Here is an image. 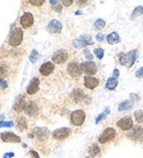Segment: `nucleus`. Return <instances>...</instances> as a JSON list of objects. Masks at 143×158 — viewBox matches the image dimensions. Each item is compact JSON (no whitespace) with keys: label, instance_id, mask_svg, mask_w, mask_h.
Listing matches in <instances>:
<instances>
[{"label":"nucleus","instance_id":"nucleus-15","mask_svg":"<svg viewBox=\"0 0 143 158\" xmlns=\"http://www.w3.org/2000/svg\"><path fill=\"white\" fill-rule=\"evenodd\" d=\"M34 135L41 141H45L50 136V131L46 127H35L33 131Z\"/></svg>","mask_w":143,"mask_h":158},{"label":"nucleus","instance_id":"nucleus-13","mask_svg":"<svg viewBox=\"0 0 143 158\" xmlns=\"http://www.w3.org/2000/svg\"><path fill=\"white\" fill-rule=\"evenodd\" d=\"M117 125L118 127H120L121 130H123V131H129L130 128H132L133 126V121H132L131 117H126L123 119H121L117 122Z\"/></svg>","mask_w":143,"mask_h":158},{"label":"nucleus","instance_id":"nucleus-40","mask_svg":"<svg viewBox=\"0 0 143 158\" xmlns=\"http://www.w3.org/2000/svg\"><path fill=\"white\" fill-rule=\"evenodd\" d=\"M30 155L32 156V158H40V156L35 150H30Z\"/></svg>","mask_w":143,"mask_h":158},{"label":"nucleus","instance_id":"nucleus-43","mask_svg":"<svg viewBox=\"0 0 143 158\" xmlns=\"http://www.w3.org/2000/svg\"><path fill=\"white\" fill-rule=\"evenodd\" d=\"M14 156L13 153H6L5 155H3V158H12Z\"/></svg>","mask_w":143,"mask_h":158},{"label":"nucleus","instance_id":"nucleus-6","mask_svg":"<svg viewBox=\"0 0 143 158\" xmlns=\"http://www.w3.org/2000/svg\"><path fill=\"white\" fill-rule=\"evenodd\" d=\"M128 137L131 138L132 141H134V142L142 141V138H143V127L142 126H139V125L132 126L131 131L128 133Z\"/></svg>","mask_w":143,"mask_h":158},{"label":"nucleus","instance_id":"nucleus-30","mask_svg":"<svg viewBox=\"0 0 143 158\" xmlns=\"http://www.w3.org/2000/svg\"><path fill=\"white\" fill-rule=\"evenodd\" d=\"M95 29H98V30H100V29H102V27H105V25H106V22H105V20L102 19H97L96 21H95Z\"/></svg>","mask_w":143,"mask_h":158},{"label":"nucleus","instance_id":"nucleus-29","mask_svg":"<svg viewBox=\"0 0 143 158\" xmlns=\"http://www.w3.org/2000/svg\"><path fill=\"white\" fill-rule=\"evenodd\" d=\"M109 108H106V109H105V112H102L101 114H99L98 117H96V124H98L99 122H100V121L101 120H104L105 117H107V114H109Z\"/></svg>","mask_w":143,"mask_h":158},{"label":"nucleus","instance_id":"nucleus-4","mask_svg":"<svg viewBox=\"0 0 143 158\" xmlns=\"http://www.w3.org/2000/svg\"><path fill=\"white\" fill-rule=\"evenodd\" d=\"M116 134H117V132H116L115 128L107 127L101 133V135L99 136L98 142L100 143V144H106V143L110 142V141H112V139L115 138V137H116Z\"/></svg>","mask_w":143,"mask_h":158},{"label":"nucleus","instance_id":"nucleus-39","mask_svg":"<svg viewBox=\"0 0 143 158\" xmlns=\"http://www.w3.org/2000/svg\"><path fill=\"white\" fill-rule=\"evenodd\" d=\"M62 5H65V7H69V5H73V1L72 0H64L63 2H62Z\"/></svg>","mask_w":143,"mask_h":158},{"label":"nucleus","instance_id":"nucleus-26","mask_svg":"<svg viewBox=\"0 0 143 158\" xmlns=\"http://www.w3.org/2000/svg\"><path fill=\"white\" fill-rule=\"evenodd\" d=\"M141 14H143V7H142V5H138V7H135V8H134L133 12H132L131 20H134L137 16H141Z\"/></svg>","mask_w":143,"mask_h":158},{"label":"nucleus","instance_id":"nucleus-37","mask_svg":"<svg viewBox=\"0 0 143 158\" xmlns=\"http://www.w3.org/2000/svg\"><path fill=\"white\" fill-rule=\"evenodd\" d=\"M135 76L139 77V78H143V67L138 69L137 73H135Z\"/></svg>","mask_w":143,"mask_h":158},{"label":"nucleus","instance_id":"nucleus-11","mask_svg":"<svg viewBox=\"0 0 143 158\" xmlns=\"http://www.w3.org/2000/svg\"><path fill=\"white\" fill-rule=\"evenodd\" d=\"M0 137L6 143H21V138L11 132H3V133H1Z\"/></svg>","mask_w":143,"mask_h":158},{"label":"nucleus","instance_id":"nucleus-21","mask_svg":"<svg viewBox=\"0 0 143 158\" xmlns=\"http://www.w3.org/2000/svg\"><path fill=\"white\" fill-rule=\"evenodd\" d=\"M71 97L73 98V100L75 101V102H80L82 100H84V98H85V93H84V91H82V89H74L73 91H72L71 93Z\"/></svg>","mask_w":143,"mask_h":158},{"label":"nucleus","instance_id":"nucleus-1","mask_svg":"<svg viewBox=\"0 0 143 158\" xmlns=\"http://www.w3.org/2000/svg\"><path fill=\"white\" fill-rule=\"evenodd\" d=\"M137 57H138V51L137 49H132V51H130L128 53H121L119 55V62H120L121 65L130 68L135 63Z\"/></svg>","mask_w":143,"mask_h":158},{"label":"nucleus","instance_id":"nucleus-17","mask_svg":"<svg viewBox=\"0 0 143 158\" xmlns=\"http://www.w3.org/2000/svg\"><path fill=\"white\" fill-rule=\"evenodd\" d=\"M38 86H40V80H38V78H33L27 88L28 95H35L38 90Z\"/></svg>","mask_w":143,"mask_h":158},{"label":"nucleus","instance_id":"nucleus-3","mask_svg":"<svg viewBox=\"0 0 143 158\" xmlns=\"http://www.w3.org/2000/svg\"><path fill=\"white\" fill-rule=\"evenodd\" d=\"M23 40V32L20 27H16L13 32L11 33L10 38H9V45L11 46H18L20 45Z\"/></svg>","mask_w":143,"mask_h":158},{"label":"nucleus","instance_id":"nucleus-20","mask_svg":"<svg viewBox=\"0 0 143 158\" xmlns=\"http://www.w3.org/2000/svg\"><path fill=\"white\" fill-rule=\"evenodd\" d=\"M25 101H24V98H23V95H20L18 97L13 104V110L16 112H21L24 110V106H25Z\"/></svg>","mask_w":143,"mask_h":158},{"label":"nucleus","instance_id":"nucleus-9","mask_svg":"<svg viewBox=\"0 0 143 158\" xmlns=\"http://www.w3.org/2000/svg\"><path fill=\"white\" fill-rule=\"evenodd\" d=\"M67 59H68V54H67V52L64 51V49H60L57 52H55L54 55L52 56L53 63H56V64H63L65 63Z\"/></svg>","mask_w":143,"mask_h":158},{"label":"nucleus","instance_id":"nucleus-34","mask_svg":"<svg viewBox=\"0 0 143 158\" xmlns=\"http://www.w3.org/2000/svg\"><path fill=\"white\" fill-rule=\"evenodd\" d=\"M8 87V84H7V80H5L3 78H0V89H6Z\"/></svg>","mask_w":143,"mask_h":158},{"label":"nucleus","instance_id":"nucleus-41","mask_svg":"<svg viewBox=\"0 0 143 158\" xmlns=\"http://www.w3.org/2000/svg\"><path fill=\"white\" fill-rule=\"evenodd\" d=\"M96 40L98 42H101L102 40H104V34H101V33H98L96 35Z\"/></svg>","mask_w":143,"mask_h":158},{"label":"nucleus","instance_id":"nucleus-42","mask_svg":"<svg viewBox=\"0 0 143 158\" xmlns=\"http://www.w3.org/2000/svg\"><path fill=\"white\" fill-rule=\"evenodd\" d=\"M6 74V68L3 66H0V78H2V76Z\"/></svg>","mask_w":143,"mask_h":158},{"label":"nucleus","instance_id":"nucleus-35","mask_svg":"<svg viewBox=\"0 0 143 158\" xmlns=\"http://www.w3.org/2000/svg\"><path fill=\"white\" fill-rule=\"evenodd\" d=\"M29 2L31 3V5H43V2L44 1H42V0H32V1H29Z\"/></svg>","mask_w":143,"mask_h":158},{"label":"nucleus","instance_id":"nucleus-5","mask_svg":"<svg viewBox=\"0 0 143 158\" xmlns=\"http://www.w3.org/2000/svg\"><path fill=\"white\" fill-rule=\"evenodd\" d=\"M94 43L93 38L90 35H80L78 38H76L74 42H73V45L76 48H82V47H86L87 45H91Z\"/></svg>","mask_w":143,"mask_h":158},{"label":"nucleus","instance_id":"nucleus-24","mask_svg":"<svg viewBox=\"0 0 143 158\" xmlns=\"http://www.w3.org/2000/svg\"><path fill=\"white\" fill-rule=\"evenodd\" d=\"M117 86H118V80L113 78V77H110L107 80V82H106V88L108 90H113Z\"/></svg>","mask_w":143,"mask_h":158},{"label":"nucleus","instance_id":"nucleus-10","mask_svg":"<svg viewBox=\"0 0 143 158\" xmlns=\"http://www.w3.org/2000/svg\"><path fill=\"white\" fill-rule=\"evenodd\" d=\"M33 22H34V18H33V14L30 12H24L20 19V23H21L22 27H24V29H29L30 27H32Z\"/></svg>","mask_w":143,"mask_h":158},{"label":"nucleus","instance_id":"nucleus-12","mask_svg":"<svg viewBox=\"0 0 143 158\" xmlns=\"http://www.w3.org/2000/svg\"><path fill=\"white\" fill-rule=\"evenodd\" d=\"M67 71L72 77H79L82 75V68L80 65L76 62H72L69 65L67 66Z\"/></svg>","mask_w":143,"mask_h":158},{"label":"nucleus","instance_id":"nucleus-33","mask_svg":"<svg viewBox=\"0 0 143 158\" xmlns=\"http://www.w3.org/2000/svg\"><path fill=\"white\" fill-rule=\"evenodd\" d=\"M13 126V122L11 121H1L0 122V127H12Z\"/></svg>","mask_w":143,"mask_h":158},{"label":"nucleus","instance_id":"nucleus-23","mask_svg":"<svg viewBox=\"0 0 143 158\" xmlns=\"http://www.w3.org/2000/svg\"><path fill=\"white\" fill-rule=\"evenodd\" d=\"M107 41L109 44H112L113 45V44H117L120 42V36H119V34L117 32H112L107 36Z\"/></svg>","mask_w":143,"mask_h":158},{"label":"nucleus","instance_id":"nucleus-22","mask_svg":"<svg viewBox=\"0 0 143 158\" xmlns=\"http://www.w3.org/2000/svg\"><path fill=\"white\" fill-rule=\"evenodd\" d=\"M132 106H133V102H132V101L126 100L119 104L118 110L119 111H129V110L132 109Z\"/></svg>","mask_w":143,"mask_h":158},{"label":"nucleus","instance_id":"nucleus-14","mask_svg":"<svg viewBox=\"0 0 143 158\" xmlns=\"http://www.w3.org/2000/svg\"><path fill=\"white\" fill-rule=\"evenodd\" d=\"M54 68L55 66L53 62H46L40 67V73H41L42 76H49L54 71Z\"/></svg>","mask_w":143,"mask_h":158},{"label":"nucleus","instance_id":"nucleus-28","mask_svg":"<svg viewBox=\"0 0 143 158\" xmlns=\"http://www.w3.org/2000/svg\"><path fill=\"white\" fill-rule=\"evenodd\" d=\"M38 58H40V54L36 52L35 49H33L32 53L30 54V57H29L30 62H31V63H36V60H38Z\"/></svg>","mask_w":143,"mask_h":158},{"label":"nucleus","instance_id":"nucleus-25","mask_svg":"<svg viewBox=\"0 0 143 158\" xmlns=\"http://www.w3.org/2000/svg\"><path fill=\"white\" fill-rule=\"evenodd\" d=\"M16 127H18V130H20V131H23V130H25V128L28 127L27 120H25L23 117H21L18 119V122H16Z\"/></svg>","mask_w":143,"mask_h":158},{"label":"nucleus","instance_id":"nucleus-31","mask_svg":"<svg viewBox=\"0 0 143 158\" xmlns=\"http://www.w3.org/2000/svg\"><path fill=\"white\" fill-rule=\"evenodd\" d=\"M134 117L138 123H143V112L141 110L134 112Z\"/></svg>","mask_w":143,"mask_h":158},{"label":"nucleus","instance_id":"nucleus-19","mask_svg":"<svg viewBox=\"0 0 143 158\" xmlns=\"http://www.w3.org/2000/svg\"><path fill=\"white\" fill-rule=\"evenodd\" d=\"M24 112L28 115H36L38 112V109L34 102H28L24 106Z\"/></svg>","mask_w":143,"mask_h":158},{"label":"nucleus","instance_id":"nucleus-8","mask_svg":"<svg viewBox=\"0 0 143 158\" xmlns=\"http://www.w3.org/2000/svg\"><path fill=\"white\" fill-rule=\"evenodd\" d=\"M71 128L68 127H61L57 128V130H55L54 132L52 133L53 137L55 139H57V141H63V139L67 138V137L71 135Z\"/></svg>","mask_w":143,"mask_h":158},{"label":"nucleus","instance_id":"nucleus-16","mask_svg":"<svg viewBox=\"0 0 143 158\" xmlns=\"http://www.w3.org/2000/svg\"><path fill=\"white\" fill-rule=\"evenodd\" d=\"M62 23L57 20H52L47 24V31L50 33H60L62 31Z\"/></svg>","mask_w":143,"mask_h":158},{"label":"nucleus","instance_id":"nucleus-38","mask_svg":"<svg viewBox=\"0 0 143 158\" xmlns=\"http://www.w3.org/2000/svg\"><path fill=\"white\" fill-rule=\"evenodd\" d=\"M53 9H54L56 12H61V11H62V5H58V3H56V5H53Z\"/></svg>","mask_w":143,"mask_h":158},{"label":"nucleus","instance_id":"nucleus-44","mask_svg":"<svg viewBox=\"0 0 143 158\" xmlns=\"http://www.w3.org/2000/svg\"><path fill=\"white\" fill-rule=\"evenodd\" d=\"M118 76H119V70L118 69H115V70H113V78H118Z\"/></svg>","mask_w":143,"mask_h":158},{"label":"nucleus","instance_id":"nucleus-7","mask_svg":"<svg viewBox=\"0 0 143 158\" xmlns=\"http://www.w3.org/2000/svg\"><path fill=\"white\" fill-rule=\"evenodd\" d=\"M80 68H82V73H85L88 76L95 75L97 73V66L94 62H85V63L80 64Z\"/></svg>","mask_w":143,"mask_h":158},{"label":"nucleus","instance_id":"nucleus-36","mask_svg":"<svg viewBox=\"0 0 143 158\" xmlns=\"http://www.w3.org/2000/svg\"><path fill=\"white\" fill-rule=\"evenodd\" d=\"M84 54H85L86 58H87L89 62H91V59H93V55L90 54V52L88 51V49H85V52H84Z\"/></svg>","mask_w":143,"mask_h":158},{"label":"nucleus","instance_id":"nucleus-2","mask_svg":"<svg viewBox=\"0 0 143 158\" xmlns=\"http://www.w3.org/2000/svg\"><path fill=\"white\" fill-rule=\"evenodd\" d=\"M86 119L85 112L82 110H76V111L72 112L71 114V122L73 125L75 126H80L84 124Z\"/></svg>","mask_w":143,"mask_h":158},{"label":"nucleus","instance_id":"nucleus-18","mask_svg":"<svg viewBox=\"0 0 143 158\" xmlns=\"http://www.w3.org/2000/svg\"><path fill=\"white\" fill-rule=\"evenodd\" d=\"M84 84L87 89H95L99 84V80L91 76H85L84 78Z\"/></svg>","mask_w":143,"mask_h":158},{"label":"nucleus","instance_id":"nucleus-32","mask_svg":"<svg viewBox=\"0 0 143 158\" xmlns=\"http://www.w3.org/2000/svg\"><path fill=\"white\" fill-rule=\"evenodd\" d=\"M94 53H95V55H96V57L98 58V59H101L102 57H104V49L102 48H95V51H94Z\"/></svg>","mask_w":143,"mask_h":158},{"label":"nucleus","instance_id":"nucleus-27","mask_svg":"<svg viewBox=\"0 0 143 158\" xmlns=\"http://www.w3.org/2000/svg\"><path fill=\"white\" fill-rule=\"evenodd\" d=\"M88 152H89V154H90L91 156H97L100 153V148H99V146L97 144H91L89 149H88Z\"/></svg>","mask_w":143,"mask_h":158}]
</instances>
